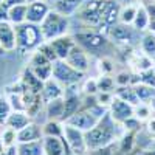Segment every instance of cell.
Returning <instances> with one entry per match:
<instances>
[{
	"label": "cell",
	"mask_w": 155,
	"mask_h": 155,
	"mask_svg": "<svg viewBox=\"0 0 155 155\" xmlns=\"http://www.w3.org/2000/svg\"><path fill=\"white\" fill-rule=\"evenodd\" d=\"M65 62L70 67H73L74 70H78L79 73H87L88 68H90L88 54L85 53V50H82L78 44H74V47L70 50L68 56L65 58Z\"/></svg>",
	"instance_id": "obj_12"
},
{
	"label": "cell",
	"mask_w": 155,
	"mask_h": 155,
	"mask_svg": "<svg viewBox=\"0 0 155 155\" xmlns=\"http://www.w3.org/2000/svg\"><path fill=\"white\" fill-rule=\"evenodd\" d=\"M137 9H138V3H132V5H121L120 9V16L118 20L124 25H132L135 14H137Z\"/></svg>",
	"instance_id": "obj_27"
},
{
	"label": "cell",
	"mask_w": 155,
	"mask_h": 155,
	"mask_svg": "<svg viewBox=\"0 0 155 155\" xmlns=\"http://www.w3.org/2000/svg\"><path fill=\"white\" fill-rule=\"evenodd\" d=\"M74 85L65 87V93H64V115H62V123H65L68 118L81 109L82 106V98L79 96V93L73 90Z\"/></svg>",
	"instance_id": "obj_10"
},
{
	"label": "cell",
	"mask_w": 155,
	"mask_h": 155,
	"mask_svg": "<svg viewBox=\"0 0 155 155\" xmlns=\"http://www.w3.org/2000/svg\"><path fill=\"white\" fill-rule=\"evenodd\" d=\"M51 47H53L54 53L58 56V59H62L65 61V58L68 56L70 50L74 47V37L70 36V34H65V36H61V37H56L53 39V41H50Z\"/></svg>",
	"instance_id": "obj_14"
},
{
	"label": "cell",
	"mask_w": 155,
	"mask_h": 155,
	"mask_svg": "<svg viewBox=\"0 0 155 155\" xmlns=\"http://www.w3.org/2000/svg\"><path fill=\"white\" fill-rule=\"evenodd\" d=\"M85 0H53V9L64 16H74L76 11L82 6Z\"/></svg>",
	"instance_id": "obj_19"
},
{
	"label": "cell",
	"mask_w": 155,
	"mask_h": 155,
	"mask_svg": "<svg viewBox=\"0 0 155 155\" xmlns=\"http://www.w3.org/2000/svg\"><path fill=\"white\" fill-rule=\"evenodd\" d=\"M152 2H153V3H155V0H152Z\"/></svg>",
	"instance_id": "obj_51"
},
{
	"label": "cell",
	"mask_w": 155,
	"mask_h": 155,
	"mask_svg": "<svg viewBox=\"0 0 155 155\" xmlns=\"http://www.w3.org/2000/svg\"><path fill=\"white\" fill-rule=\"evenodd\" d=\"M50 11V2L47 0H31L30 3H27V22L41 25Z\"/></svg>",
	"instance_id": "obj_9"
},
{
	"label": "cell",
	"mask_w": 155,
	"mask_h": 155,
	"mask_svg": "<svg viewBox=\"0 0 155 155\" xmlns=\"http://www.w3.org/2000/svg\"><path fill=\"white\" fill-rule=\"evenodd\" d=\"M34 76L37 79H41L42 82L51 79V76H53V62H48V64H44V65H34V67H28Z\"/></svg>",
	"instance_id": "obj_28"
},
{
	"label": "cell",
	"mask_w": 155,
	"mask_h": 155,
	"mask_svg": "<svg viewBox=\"0 0 155 155\" xmlns=\"http://www.w3.org/2000/svg\"><path fill=\"white\" fill-rule=\"evenodd\" d=\"M107 112H109V115L112 116L116 123L123 124L124 121L130 120L132 116H134V106L115 96L113 101H112V104L109 106V110Z\"/></svg>",
	"instance_id": "obj_11"
},
{
	"label": "cell",
	"mask_w": 155,
	"mask_h": 155,
	"mask_svg": "<svg viewBox=\"0 0 155 155\" xmlns=\"http://www.w3.org/2000/svg\"><path fill=\"white\" fill-rule=\"evenodd\" d=\"M96 84H98V92H115L116 84L110 74H101L96 79Z\"/></svg>",
	"instance_id": "obj_32"
},
{
	"label": "cell",
	"mask_w": 155,
	"mask_h": 155,
	"mask_svg": "<svg viewBox=\"0 0 155 155\" xmlns=\"http://www.w3.org/2000/svg\"><path fill=\"white\" fill-rule=\"evenodd\" d=\"M146 130H147V134H149L152 138H155V118H150V120H147V124H146Z\"/></svg>",
	"instance_id": "obj_44"
},
{
	"label": "cell",
	"mask_w": 155,
	"mask_h": 155,
	"mask_svg": "<svg viewBox=\"0 0 155 155\" xmlns=\"http://www.w3.org/2000/svg\"><path fill=\"white\" fill-rule=\"evenodd\" d=\"M42 138H44L42 126H39L33 121L27 127H23L22 130L17 132V143H30V141H37Z\"/></svg>",
	"instance_id": "obj_16"
},
{
	"label": "cell",
	"mask_w": 155,
	"mask_h": 155,
	"mask_svg": "<svg viewBox=\"0 0 155 155\" xmlns=\"http://www.w3.org/2000/svg\"><path fill=\"white\" fill-rule=\"evenodd\" d=\"M11 112H12V107H11L9 101H8V96L0 95V127L5 126Z\"/></svg>",
	"instance_id": "obj_34"
},
{
	"label": "cell",
	"mask_w": 155,
	"mask_h": 155,
	"mask_svg": "<svg viewBox=\"0 0 155 155\" xmlns=\"http://www.w3.org/2000/svg\"><path fill=\"white\" fill-rule=\"evenodd\" d=\"M134 90H135V93H137V96H138V99H140V102H147L155 96V88L153 87H149V85H146V84H135L134 85Z\"/></svg>",
	"instance_id": "obj_29"
},
{
	"label": "cell",
	"mask_w": 155,
	"mask_h": 155,
	"mask_svg": "<svg viewBox=\"0 0 155 155\" xmlns=\"http://www.w3.org/2000/svg\"><path fill=\"white\" fill-rule=\"evenodd\" d=\"M16 39H17V50L22 53H34L45 39L42 36L41 27L34 23L23 22L16 25Z\"/></svg>",
	"instance_id": "obj_4"
},
{
	"label": "cell",
	"mask_w": 155,
	"mask_h": 155,
	"mask_svg": "<svg viewBox=\"0 0 155 155\" xmlns=\"http://www.w3.org/2000/svg\"><path fill=\"white\" fill-rule=\"evenodd\" d=\"M64 93H65V87H62L59 82H56L53 78H51V79L44 82V87L41 90V98L44 101V104H47V102L53 101V99L62 98Z\"/></svg>",
	"instance_id": "obj_15"
},
{
	"label": "cell",
	"mask_w": 155,
	"mask_h": 155,
	"mask_svg": "<svg viewBox=\"0 0 155 155\" xmlns=\"http://www.w3.org/2000/svg\"><path fill=\"white\" fill-rule=\"evenodd\" d=\"M8 6L5 2L0 3V22H8Z\"/></svg>",
	"instance_id": "obj_43"
},
{
	"label": "cell",
	"mask_w": 155,
	"mask_h": 155,
	"mask_svg": "<svg viewBox=\"0 0 155 155\" xmlns=\"http://www.w3.org/2000/svg\"><path fill=\"white\" fill-rule=\"evenodd\" d=\"M47 2H50V0H47Z\"/></svg>",
	"instance_id": "obj_52"
},
{
	"label": "cell",
	"mask_w": 155,
	"mask_h": 155,
	"mask_svg": "<svg viewBox=\"0 0 155 155\" xmlns=\"http://www.w3.org/2000/svg\"><path fill=\"white\" fill-rule=\"evenodd\" d=\"M121 3L116 0H85L82 6L76 11L74 17L81 20L88 28L101 31L113 27L115 23H118V16H120Z\"/></svg>",
	"instance_id": "obj_1"
},
{
	"label": "cell",
	"mask_w": 155,
	"mask_h": 155,
	"mask_svg": "<svg viewBox=\"0 0 155 155\" xmlns=\"http://www.w3.org/2000/svg\"><path fill=\"white\" fill-rule=\"evenodd\" d=\"M140 82L155 88V71H153V68L146 70V71H141L140 73Z\"/></svg>",
	"instance_id": "obj_38"
},
{
	"label": "cell",
	"mask_w": 155,
	"mask_h": 155,
	"mask_svg": "<svg viewBox=\"0 0 155 155\" xmlns=\"http://www.w3.org/2000/svg\"><path fill=\"white\" fill-rule=\"evenodd\" d=\"M82 90L85 95H92L95 96L98 93V84H96V79H87L82 85Z\"/></svg>",
	"instance_id": "obj_40"
},
{
	"label": "cell",
	"mask_w": 155,
	"mask_h": 155,
	"mask_svg": "<svg viewBox=\"0 0 155 155\" xmlns=\"http://www.w3.org/2000/svg\"><path fill=\"white\" fill-rule=\"evenodd\" d=\"M0 140L5 147H11V146H16L17 144V132L11 127L3 126L2 132H0Z\"/></svg>",
	"instance_id": "obj_31"
},
{
	"label": "cell",
	"mask_w": 155,
	"mask_h": 155,
	"mask_svg": "<svg viewBox=\"0 0 155 155\" xmlns=\"http://www.w3.org/2000/svg\"><path fill=\"white\" fill-rule=\"evenodd\" d=\"M3 152H5V146L2 143V140H0V155H3Z\"/></svg>",
	"instance_id": "obj_48"
},
{
	"label": "cell",
	"mask_w": 155,
	"mask_h": 155,
	"mask_svg": "<svg viewBox=\"0 0 155 155\" xmlns=\"http://www.w3.org/2000/svg\"><path fill=\"white\" fill-rule=\"evenodd\" d=\"M124 134H126L124 127L120 123H116L107 112L98 121V124L95 127L84 132L87 150H96V149H101V147L112 146L115 141H118Z\"/></svg>",
	"instance_id": "obj_2"
},
{
	"label": "cell",
	"mask_w": 155,
	"mask_h": 155,
	"mask_svg": "<svg viewBox=\"0 0 155 155\" xmlns=\"http://www.w3.org/2000/svg\"><path fill=\"white\" fill-rule=\"evenodd\" d=\"M147 104H149V107H150V110H152V113H155V96L147 102Z\"/></svg>",
	"instance_id": "obj_47"
},
{
	"label": "cell",
	"mask_w": 155,
	"mask_h": 155,
	"mask_svg": "<svg viewBox=\"0 0 155 155\" xmlns=\"http://www.w3.org/2000/svg\"><path fill=\"white\" fill-rule=\"evenodd\" d=\"M64 141H65L67 146L73 150L74 155H82V153L87 152L84 132L73 127V126L65 124V123H64Z\"/></svg>",
	"instance_id": "obj_7"
},
{
	"label": "cell",
	"mask_w": 155,
	"mask_h": 155,
	"mask_svg": "<svg viewBox=\"0 0 155 155\" xmlns=\"http://www.w3.org/2000/svg\"><path fill=\"white\" fill-rule=\"evenodd\" d=\"M134 116L138 120V121H147L152 118V110L149 107V104L146 102H140L134 107Z\"/></svg>",
	"instance_id": "obj_33"
},
{
	"label": "cell",
	"mask_w": 155,
	"mask_h": 155,
	"mask_svg": "<svg viewBox=\"0 0 155 155\" xmlns=\"http://www.w3.org/2000/svg\"><path fill=\"white\" fill-rule=\"evenodd\" d=\"M39 27H41L44 39L47 42H50V41H53V39H56V37L68 34L70 20H68L67 16H64V14H61V12L51 9L45 16V19L42 20V23L39 25Z\"/></svg>",
	"instance_id": "obj_5"
},
{
	"label": "cell",
	"mask_w": 155,
	"mask_h": 155,
	"mask_svg": "<svg viewBox=\"0 0 155 155\" xmlns=\"http://www.w3.org/2000/svg\"><path fill=\"white\" fill-rule=\"evenodd\" d=\"M37 51L39 53H42L50 62H54V61H58V56H56V53H54V50H53V47H51V44L50 42H42L41 45H39V48H37Z\"/></svg>",
	"instance_id": "obj_35"
},
{
	"label": "cell",
	"mask_w": 155,
	"mask_h": 155,
	"mask_svg": "<svg viewBox=\"0 0 155 155\" xmlns=\"http://www.w3.org/2000/svg\"><path fill=\"white\" fill-rule=\"evenodd\" d=\"M132 27L137 31H144V30L149 28V14H147V9H146L144 5H138L135 19L132 22Z\"/></svg>",
	"instance_id": "obj_25"
},
{
	"label": "cell",
	"mask_w": 155,
	"mask_h": 155,
	"mask_svg": "<svg viewBox=\"0 0 155 155\" xmlns=\"http://www.w3.org/2000/svg\"><path fill=\"white\" fill-rule=\"evenodd\" d=\"M0 47L5 53L17 50L16 27L11 22H0Z\"/></svg>",
	"instance_id": "obj_13"
},
{
	"label": "cell",
	"mask_w": 155,
	"mask_h": 155,
	"mask_svg": "<svg viewBox=\"0 0 155 155\" xmlns=\"http://www.w3.org/2000/svg\"><path fill=\"white\" fill-rule=\"evenodd\" d=\"M8 22L12 25H20L27 22V5H16L8 9Z\"/></svg>",
	"instance_id": "obj_24"
},
{
	"label": "cell",
	"mask_w": 155,
	"mask_h": 155,
	"mask_svg": "<svg viewBox=\"0 0 155 155\" xmlns=\"http://www.w3.org/2000/svg\"><path fill=\"white\" fill-rule=\"evenodd\" d=\"M99 71H101V74H112L113 73V70H115V67H113V61L110 59V58H101L99 59Z\"/></svg>",
	"instance_id": "obj_37"
},
{
	"label": "cell",
	"mask_w": 155,
	"mask_h": 155,
	"mask_svg": "<svg viewBox=\"0 0 155 155\" xmlns=\"http://www.w3.org/2000/svg\"><path fill=\"white\" fill-rule=\"evenodd\" d=\"M45 113H47V120H53V121H61V123H62L64 96L47 102V104H45Z\"/></svg>",
	"instance_id": "obj_21"
},
{
	"label": "cell",
	"mask_w": 155,
	"mask_h": 155,
	"mask_svg": "<svg viewBox=\"0 0 155 155\" xmlns=\"http://www.w3.org/2000/svg\"><path fill=\"white\" fill-rule=\"evenodd\" d=\"M74 37V42L79 45L82 50H85L87 54H92V56H101L104 58L102 54L107 53L110 45V39L107 37L106 33H101L96 30H90V31H82V33H78Z\"/></svg>",
	"instance_id": "obj_3"
},
{
	"label": "cell",
	"mask_w": 155,
	"mask_h": 155,
	"mask_svg": "<svg viewBox=\"0 0 155 155\" xmlns=\"http://www.w3.org/2000/svg\"><path fill=\"white\" fill-rule=\"evenodd\" d=\"M22 87H23V92L41 93V90L44 87V82L41 79H37L30 68H25V71L22 74Z\"/></svg>",
	"instance_id": "obj_20"
},
{
	"label": "cell",
	"mask_w": 155,
	"mask_h": 155,
	"mask_svg": "<svg viewBox=\"0 0 155 155\" xmlns=\"http://www.w3.org/2000/svg\"><path fill=\"white\" fill-rule=\"evenodd\" d=\"M17 155H44L42 140L30 141V143H17Z\"/></svg>",
	"instance_id": "obj_22"
},
{
	"label": "cell",
	"mask_w": 155,
	"mask_h": 155,
	"mask_svg": "<svg viewBox=\"0 0 155 155\" xmlns=\"http://www.w3.org/2000/svg\"><path fill=\"white\" fill-rule=\"evenodd\" d=\"M42 135L44 137H56L64 138V123L47 120V123L42 126Z\"/></svg>",
	"instance_id": "obj_26"
},
{
	"label": "cell",
	"mask_w": 155,
	"mask_h": 155,
	"mask_svg": "<svg viewBox=\"0 0 155 155\" xmlns=\"http://www.w3.org/2000/svg\"><path fill=\"white\" fill-rule=\"evenodd\" d=\"M137 33L138 31L132 27V25H124V23L118 22V23H115L113 27H110L106 34L112 42L123 44V45H130L135 41Z\"/></svg>",
	"instance_id": "obj_8"
},
{
	"label": "cell",
	"mask_w": 155,
	"mask_h": 155,
	"mask_svg": "<svg viewBox=\"0 0 155 155\" xmlns=\"http://www.w3.org/2000/svg\"><path fill=\"white\" fill-rule=\"evenodd\" d=\"M5 3L8 8L16 6V5H27V0H5Z\"/></svg>",
	"instance_id": "obj_45"
},
{
	"label": "cell",
	"mask_w": 155,
	"mask_h": 155,
	"mask_svg": "<svg viewBox=\"0 0 155 155\" xmlns=\"http://www.w3.org/2000/svg\"><path fill=\"white\" fill-rule=\"evenodd\" d=\"M95 98H96V102H98L99 106L109 109V106L112 104L115 95H113V92H98V93L95 95Z\"/></svg>",
	"instance_id": "obj_36"
},
{
	"label": "cell",
	"mask_w": 155,
	"mask_h": 155,
	"mask_svg": "<svg viewBox=\"0 0 155 155\" xmlns=\"http://www.w3.org/2000/svg\"><path fill=\"white\" fill-rule=\"evenodd\" d=\"M88 155H115L113 152V144L112 146H107V147H101V149H96V150H87Z\"/></svg>",
	"instance_id": "obj_42"
},
{
	"label": "cell",
	"mask_w": 155,
	"mask_h": 155,
	"mask_svg": "<svg viewBox=\"0 0 155 155\" xmlns=\"http://www.w3.org/2000/svg\"><path fill=\"white\" fill-rule=\"evenodd\" d=\"M3 53H5V51L2 50V47H0V54H3Z\"/></svg>",
	"instance_id": "obj_49"
},
{
	"label": "cell",
	"mask_w": 155,
	"mask_h": 155,
	"mask_svg": "<svg viewBox=\"0 0 155 155\" xmlns=\"http://www.w3.org/2000/svg\"><path fill=\"white\" fill-rule=\"evenodd\" d=\"M146 9H147V14H149V28L147 30H150V33L155 34V3L147 5Z\"/></svg>",
	"instance_id": "obj_41"
},
{
	"label": "cell",
	"mask_w": 155,
	"mask_h": 155,
	"mask_svg": "<svg viewBox=\"0 0 155 155\" xmlns=\"http://www.w3.org/2000/svg\"><path fill=\"white\" fill-rule=\"evenodd\" d=\"M115 84L118 85V87H123V85H130L134 82L132 79V74L130 73H127V71H120L118 74H116L115 78Z\"/></svg>",
	"instance_id": "obj_39"
},
{
	"label": "cell",
	"mask_w": 155,
	"mask_h": 155,
	"mask_svg": "<svg viewBox=\"0 0 155 155\" xmlns=\"http://www.w3.org/2000/svg\"><path fill=\"white\" fill-rule=\"evenodd\" d=\"M116 2L121 5H132V3H137V0H116Z\"/></svg>",
	"instance_id": "obj_46"
},
{
	"label": "cell",
	"mask_w": 155,
	"mask_h": 155,
	"mask_svg": "<svg viewBox=\"0 0 155 155\" xmlns=\"http://www.w3.org/2000/svg\"><path fill=\"white\" fill-rule=\"evenodd\" d=\"M2 2H5V0H0V3H2Z\"/></svg>",
	"instance_id": "obj_50"
},
{
	"label": "cell",
	"mask_w": 155,
	"mask_h": 155,
	"mask_svg": "<svg viewBox=\"0 0 155 155\" xmlns=\"http://www.w3.org/2000/svg\"><path fill=\"white\" fill-rule=\"evenodd\" d=\"M141 50H143V53L147 58L155 61V34L153 33H149L143 37V41H141Z\"/></svg>",
	"instance_id": "obj_30"
},
{
	"label": "cell",
	"mask_w": 155,
	"mask_h": 155,
	"mask_svg": "<svg viewBox=\"0 0 155 155\" xmlns=\"http://www.w3.org/2000/svg\"><path fill=\"white\" fill-rule=\"evenodd\" d=\"M44 155H65V143L64 138L56 137H44L42 138Z\"/></svg>",
	"instance_id": "obj_17"
},
{
	"label": "cell",
	"mask_w": 155,
	"mask_h": 155,
	"mask_svg": "<svg viewBox=\"0 0 155 155\" xmlns=\"http://www.w3.org/2000/svg\"><path fill=\"white\" fill-rule=\"evenodd\" d=\"M113 95H115L116 98H120V99L129 102V104H132L134 107H135L137 104H140V99H138V96H137V93H135L134 87H130V85L116 87L115 92H113Z\"/></svg>",
	"instance_id": "obj_23"
},
{
	"label": "cell",
	"mask_w": 155,
	"mask_h": 155,
	"mask_svg": "<svg viewBox=\"0 0 155 155\" xmlns=\"http://www.w3.org/2000/svg\"><path fill=\"white\" fill-rule=\"evenodd\" d=\"M51 78L56 82H59L62 87H70V85L79 84L81 79L84 78V73H79L73 67H70L65 61L58 59L53 62V76Z\"/></svg>",
	"instance_id": "obj_6"
},
{
	"label": "cell",
	"mask_w": 155,
	"mask_h": 155,
	"mask_svg": "<svg viewBox=\"0 0 155 155\" xmlns=\"http://www.w3.org/2000/svg\"><path fill=\"white\" fill-rule=\"evenodd\" d=\"M30 123H31V116L25 110H12L9 113V116H8L5 126L14 129L16 132H19V130H22L23 127H27Z\"/></svg>",
	"instance_id": "obj_18"
}]
</instances>
